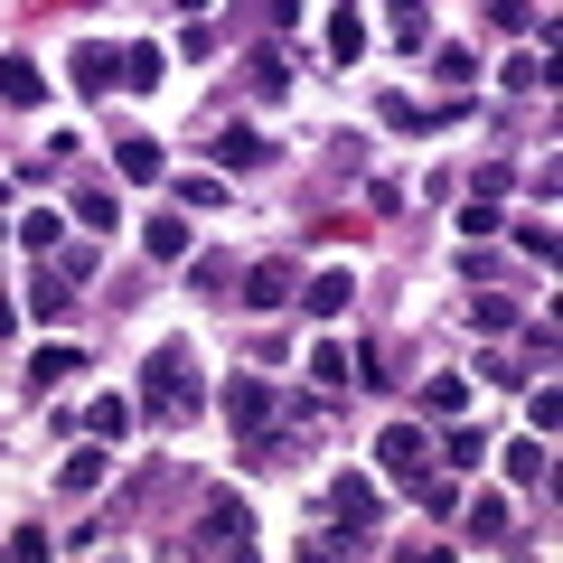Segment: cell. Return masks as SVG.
I'll return each mask as SVG.
<instances>
[{
  "instance_id": "13",
  "label": "cell",
  "mask_w": 563,
  "mask_h": 563,
  "mask_svg": "<svg viewBox=\"0 0 563 563\" xmlns=\"http://www.w3.org/2000/svg\"><path fill=\"white\" fill-rule=\"evenodd\" d=\"M263 161H273V141H263V132H244V122L217 132V169H263Z\"/></svg>"
},
{
  "instance_id": "34",
  "label": "cell",
  "mask_w": 563,
  "mask_h": 563,
  "mask_svg": "<svg viewBox=\"0 0 563 563\" xmlns=\"http://www.w3.org/2000/svg\"><path fill=\"white\" fill-rule=\"evenodd\" d=\"M57 479H66V488H76V498H85V488H95V479H103V451H76V461H66V470H57Z\"/></svg>"
},
{
  "instance_id": "25",
  "label": "cell",
  "mask_w": 563,
  "mask_h": 563,
  "mask_svg": "<svg viewBox=\"0 0 563 563\" xmlns=\"http://www.w3.org/2000/svg\"><path fill=\"white\" fill-rule=\"evenodd\" d=\"M544 470H554V461H544V442H517V451H507V479H517V488H544Z\"/></svg>"
},
{
  "instance_id": "22",
  "label": "cell",
  "mask_w": 563,
  "mask_h": 563,
  "mask_svg": "<svg viewBox=\"0 0 563 563\" xmlns=\"http://www.w3.org/2000/svg\"><path fill=\"white\" fill-rule=\"evenodd\" d=\"M66 376H85L76 347H38V357H29V385H38V395H47V385H66Z\"/></svg>"
},
{
  "instance_id": "32",
  "label": "cell",
  "mask_w": 563,
  "mask_h": 563,
  "mask_svg": "<svg viewBox=\"0 0 563 563\" xmlns=\"http://www.w3.org/2000/svg\"><path fill=\"white\" fill-rule=\"evenodd\" d=\"M76 217H85V225H113L122 207H113V188H76Z\"/></svg>"
},
{
  "instance_id": "10",
  "label": "cell",
  "mask_w": 563,
  "mask_h": 563,
  "mask_svg": "<svg viewBox=\"0 0 563 563\" xmlns=\"http://www.w3.org/2000/svg\"><path fill=\"white\" fill-rule=\"evenodd\" d=\"M244 85H254L263 103H282V95H291V66H282V47H254V57H244Z\"/></svg>"
},
{
  "instance_id": "1",
  "label": "cell",
  "mask_w": 563,
  "mask_h": 563,
  "mask_svg": "<svg viewBox=\"0 0 563 563\" xmlns=\"http://www.w3.org/2000/svg\"><path fill=\"white\" fill-rule=\"evenodd\" d=\"M207 404V385H198V347L188 339H169L161 357H151V385H141V413L151 422H188Z\"/></svg>"
},
{
  "instance_id": "35",
  "label": "cell",
  "mask_w": 563,
  "mask_h": 563,
  "mask_svg": "<svg viewBox=\"0 0 563 563\" xmlns=\"http://www.w3.org/2000/svg\"><path fill=\"white\" fill-rule=\"evenodd\" d=\"M517 329H526V347H536V357H554V339H563L554 310H536V320H517Z\"/></svg>"
},
{
  "instance_id": "40",
  "label": "cell",
  "mask_w": 563,
  "mask_h": 563,
  "mask_svg": "<svg viewBox=\"0 0 563 563\" xmlns=\"http://www.w3.org/2000/svg\"><path fill=\"white\" fill-rule=\"evenodd\" d=\"M0 207H10V179H0Z\"/></svg>"
},
{
  "instance_id": "27",
  "label": "cell",
  "mask_w": 563,
  "mask_h": 563,
  "mask_svg": "<svg viewBox=\"0 0 563 563\" xmlns=\"http://www.w3.org/2000/svg\"><path fill=\"white\" fill-rule=\"evenodd\" d=\"M179 207H188V217H207V207H225V179H207V169H198V179H179Z\"/></svg>"
},
{
  "instance_id": "12",
  "label": "cell",
  "mask_w": 563,
  "mask_h": 563,
  "mask_svg": "<svg viewBox=\"0 0 563 563\" xmlns=\"http://www.w3.org/2000/svg\"><path fill=\"white\" fill-rule=\"evenodd\" d=\"M122 85V57L113 47H76V95H113Z\"/></svg>"
},
{
  "instance_id": "18",
  "label": "cell",
  "mask_w": 563,
  "mask_h": 563,
  "mask_svg": "<svg viewBox=\"0 0 563 563\" xmlns=\"http://www.w3.org/2000/svg\"><path fill=\"white\" fill-rule=\"evenodd\" d=\"M141 244H151V263H188V217H151Z\"/></svg>"
},
{
  "instance_id": "26",
  "label": "cell",
  "mask_w": 563,
  "mask_h": 563,
  "mask_svg": "<svg viewBox=\"0 0 563 563\" xmlns=\"http://www.w3.org/2000/svg\"><path fill=\"white\" fill-rule=\"evenodd\" d=\"M161 76H169V57H161V47H132V57H122V85H141V95H151Z\"/></svg>"
},
{
  "instance_id": "36",
  "label": "cell",
  "mask_w": 563,
  "mask_h": 563,
  "mask_svg": "<svg viewBox=\"0 0 563 563\" xmlns=\"http://www.w3.org/2000/svg\"><path fill=\"white\" fill-rule=\"evenodd\" d=\"M310 376H320V385H347V347H310Z\"/></svg>"
},
{
  "instance_id": "16",
  "label": "cell",
  "mask_w": 563,
  "mask_h": 563,
  "mask_svg": "<svg viewBox=\"0 0 563 563\" xmlns=\"http://www.w3.org/2000/svg\"><path fill=\"white\" fill-rule=\"evenodd\" d=\"M347 301H357V282H347V273H320V282L301 291V310H310V320H339Z\"/></svg>"
},
{
  "instance_id": "4",
  "label": "cell",
  "mask_w": 563,
  "mask_h": 563,
  "mask_svg": "<svg viewBox=\"0 0 563 563\" xmlns=\"http://www.w3.org/2000/svg\"><path fill=\"white\" fill-rule=\"evenodd\" d=\"M329 507H339V526H357V536H376V526H385V498H376V479H366V470H339Z\"/></svg>"
},
{
  "instance_id": "39",
  "label": "cell",
  "mask_w": 563,
  "mask_h": 563,
  "mask_svg": "<svg viewBox=\"0 0 563 563\" xmlns=\"http://www.w3.org/2000/svg\"><path fill=\"white\" fill-rule=\"evenodd\" d=\"M10 329H20V310H10V301H0V347H10Z\"/></svg>"
},
{
  "instance_id": "21",
  "label": "cell",
  "mask_w": 563,
  "mask_h": 563,
  "mask_svg": "<svg viewBox=\"0 0 563 563\" xmlns=\"http://www.w3.org/2000/svg\"><path fill=\"white\" fill-rule=\"evenodd\" d=\"M20 244H29V254H57V244H66V217H57V207H29V217H20Z\"/></svg>"
},
{
  "instance_id": "31",
  "label": "cell",
  "mask_w": 563,
  "mask_h": 563,
  "mask_svg": "<svg viewBox=\"0 0 563 563\" xmlns=\"http://www.w3.org/2000/svg\"><path fill=\"white\" fill-rule=\"evenodd\" d=\"M479 451H488V432H470V422L451 413V470H470V461H479Z\"/></svg>"
},
{
  "instance_id": "2",
  "label": "cell",
  "mask_w": 563,
  "mask_h": 563,
  "mask_svg": "<svg viewBox=\"0 0 563 563\" xmlns=\"http://www.w3.org/2000/svg\"><path fill=\"white\" fill-rule=\"evenodd\" d=\"M273 413H282V395H273L263 376H225V422L244 432V451H254L263 432H273Z\"/></svg>"
},
{
  "instance_id": "6",
  "label": "cell",
  "mask_w": 563,
  "mask_h": 563,
  "mask_svg": "<svg viewBox=\"0 0 563 563\" xmlns=\"http://www.w3.org/2000/svg\"><path fill=\"white\" fill-rule=\"evenodd\" d=\"M301 301V273H291V263H254V273H244V310H291Z\"/></svg>"
},
{
  "instance_id": "23",
  "label": "cell",
  "mask_w": 563,
  "mask_h": 563,
  "mask_svg": "<svg viewBox=\"0 0 563 563\" xmlns=\"http://www.w3.org/2000/svg\"><path fill=\"white\" fill-rule=\"evenodd\" d=\"M422 413H470V376H432V385H422Z\"/></svg>"
},
{
  "instance_id": "14",
  "label": "cell",
  "mask_w": 563,
  "mask_h": 563,
  "mask_svg": "<svg viewBox=\"0 0 563 563\" xmlns=\"http://www.w3.org/2000/svg\"><path fill=\"white\" fill-rule=\"evenodd\" d=\"M470 544H517V526H507V498H470Z\"/></svg>"
},
{
  "instance_id": "11",
  "label": "cell",
  "mask_w": 563,
  "mask_h": 563,
  "mask_svg": "<svg viewBox=\"0 0 563 563\" xmlns=\"http://www.w3.org/2000/svg\"><path fill=\"white\" fill-rule=\"evenodd\" d=\"M0 103H20V113H29V103H47V76L29 57H0Z\"/></svg>"
},
{
  "instance_id": "37",
  "label": "cell",
  "mask_w": 563,
  "mask_h": 563,
  "mask_svg": "<svg viewBox=\"0 0 563 563\" xmlns=\"http://www.w3.org/2000/svg\"><path fill=\"white\" fill-rule=\"evenodd\" d=\"M376 113L395 122V132H422V103H404V95H376Z\"/></svg>"
},
{
  "instance_id": "30",
  "label": "cell",
  "mask_w": 563,
  "mask_h": 563,
  "mask_svg": "<svg viewBox=\"0 0 563 563\" xmlns=\"http://www.w3.org/2000/svg\"><path fill=\"white\" fill-rule=\"evenodd\" d=\"M47 263H57V273L76 282V291H85V282H95V244H57V254H47Z\"/></svg>"
},
{
  "instance_id": "20",
  "label": "cell",
  "mask_w": 563,
  "mask_h": 563,
  "mask_svg": "<svg viewBox=\"0 0 563 563\" xmlns=\"http://www.w3.org/2000/svg\"><path fill=\"white\" fill-rule=\"evenodd\" d=\"M385 29H395V47H422L432 38V10L422 0H385Z\"/></svg>"
},
{
  "instance_id": "3",
  "label": "cell",
  "mask_w": 563,
  "mask_h": 563,
  "mask_svg": "<svg viewBox=\"0 0 563 563\" xmlns=\"http://www.w3.org/2000/svg\"><path fill=\"white\" fill-rule=\"evenodd\" d=\"M376 470L385 479H422V470H432V442H422L413 422H385L376 432Z\"/></svg>"
},
{
  "instance_id": "29",
  "label": "cell",
  "mask_w": 563,
  "mask_h": 563,
  "mask_svg": "<svg viewBox=\"0 0 563 563\" xmlns=\"http://www.w3.org/2000/svg\"><path fill=\"white\" fill-rule=\"evenodd\" d=\"M432 76H442V85H451V95H461V85H470V76H479V66H470V47H432Z\"/></svg>"
},
{
  "instance_id": "28",
  "label": "cell",
  "mask_w": 563,
  "mask_h": 563,
  "mask_svg": "<svg viewBox=\"0 0 563 563\" xmlns=\"http://www.w3.org/2000/svg\"><path fill=\"white\" fill-rule=\"evenodd\" d=\"M488 20H498V29H517V38H536V29H544V10H526V0H488Z\"/></svg>"
},
{
  "instance_id": "38",
  "label": "cell",
  "mask_w": 563,
  "mask_h": 563,
  "mask_svg": "<svg viewBox=\"0 0 563 563\" xmlns=\"http://www.w3.org/2000/svg\"><path fill=\"white\" fill-rule=\"evenodd\" d=\"M263 20H273V29H291V20H301V0H263Z\"/></svg>"
},
{
  "instance_id": "7",
  "label": "cell",
  "mask_w": 563,
  "mask_h": 563,
  "mask_svg": "<svg viewBox=\"0 0 563 563\" xmlns=\"http://www.w3.org/2000/svg\"><path fill=\"white\" fill-rule=\"evenodd\" d=\"M29 310H38V320H66V310H76V282H66L47 254H38V282H29Z\"/></svg>"
},
{
  "instance_id": "15",
  "label": "cell",
  "mask_w": 563,
  "mask_h": 563,
  "mask_svg": "<svg viewBox=\"0 0 563 563\" xmlns=\"http://www.w3.org/2000/svg\"><path fill=\"white\" fill-rule=\"evenodd\" d=\"M113 179H132V188H141V179H161V141H141V132L113 141Z\"/></svg>"
},
{
  "instance_id": "24",
  "label": "cell",
  "mask_w": 563,
  "mask_h": 563,
  "mask_svg": "<svg viewBox=\"0 0 563 563\" xmlns=\"http://www.w3.org/2000/svg\"><path fill=\"white\" fill-rule=\"evenodd\" d=\"M451 225H461L470 244H488V235H498V198H461V217H451Z\"/></svg>"
},
{
  "instance_id": "33",
  "label": "cell",
  "mask_w": 563,
  "mask_h": 563,
  "mask_svg": "<svg viewBox=\"0 0 563 563\" xmlns=\"http://www.w3.org/2000/svg\"><path fill=\"white\" fill-rule=\"evenodd\" d=\"M526 422H536V432H554V422H563V395H554V385H536V395H526Z\"/></svg>"
},
{
  "instance_id": "5",
  "label": "cell",
  "mask_w": 563,
  "mask_h": 563,
  "mask_svg": "<svg viewBox=\"0 0 563 563\" xmlns=\"http://www.w3.org/2000/svg\"><path fill=\"white\" fill-rule=\"evenodd\" d=\"M198 544H207V554H244V544H254V507L217 498V507H207V526H198Z\"/></svg>"
},
{
  "instance_id": "17",
  "label": "cell",
  "mask_w": 563,
  "mask_h": 563,
  "mask_svg": "<svg viewBox=\"0 0 563 563\" xmlns=\"http://www.w3.org/2000/svg\"><path fill=\"white\" fill-rule=\"evenodd\" d=\"M498 85H507V95H544V85H554V66H544V47H517Z\"/></svg>"
},
{
  "instance_id": "19",
  "label": "cell",
  "mask_w": 563,
  "mask_h": 563,
  "mask_svg": "<svg viewBox=\"0 0 563 563\" xmlns=\"http://www.w3.org/2000/svg\"><path fill=\"white\" fill-rule=\"evenodd\" d=\"M85 432H95V442H122V432H132V404H122V395H95V404H85Z\"/></svg>"
},
{
  "instance_id": "9",
  "label": "cell",
  "mask_w": 563,
  "mask_h": 563,
  "mask_svg": "<svg viewBox=\"0 0 563 563\" xmlns=\"http://www.w3.org/2000/svg\"><path fill=\"white\" fill-rule=\"evenodd\" d=\"M517 320H526V310L507 301V291H470V329H479V339H507Z\"/></svg>"
},
{
  "instance_id": "8",
  "label": "cell",
  "mask_w": 563,
  "mask_h": 563,
  "mask_svg": "<svg viewBox=\"0 0 563 563\" xmlns=\"http://www.w3.org/2000/svg\"><path fill=\"white\" fill-rule=\"evenodd\" d=\"M329 57H339V66L366 57V10H357V0H339V10H329Z\"/></svg>"
}]
</instances>
